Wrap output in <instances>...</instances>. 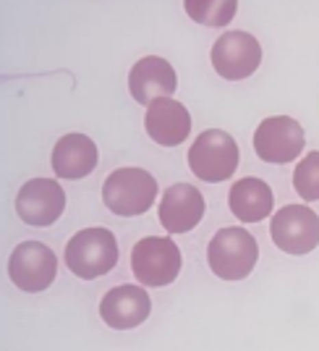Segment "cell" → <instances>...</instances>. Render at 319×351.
<instances>
[{
  "instance_id": "obj_1",
  "label": "cell",
  "mask_w": 319,
  "mask_h": 351,
  "mask_svg": "<svg viewBox=\"0 0 319 351\" xmlns=\"http://www.w3.org/2000/svg\"><path fill=\"white\" fill-rule=\"evenodd\" d=\"M155 199H157V181L142 168H118L102 184V202L113 215L120 218L144 215L155 205Z\"/></svg>"
},
{
  "instance_id": "obj_2",
  "label": "cell",
  "mask_w": 319,
  "mask_h": 351,
  "mask_svg": "<svg viewBox=\"0 0 319 351\" xmlns=\"http://www.w3.org/2000/svg\"><path fill=\"white\" fill-rule=\"evenodd\" d=\"M259 260L257 239L246 228H220L207 247L209 270L222 280H244Z\"/></svg>"
},
{
  "instance_id": "obj_3",
  "label": "cell",
  "mask_w": 319,
  "mask_h": 351,
  "mask_svg": "<svg viewBox=\"0 0 319 351\" xmlns=\"http://www.w3.org/2000/svg\"><path fill=\"white\" fill-rule=\"evenodd\" d=\"M118 263V241L107 228H84L66 244V265L76 278L94 280L107 276Z\"/></svg>"
},
{
  "instance_id": "obj_4",
  "label": "cell",
  "mask_w": 319,
  "mask_h": 351,
  "mask_svg": "<svg viewBox=\"0 0 319 351\" xmlns=\"http://www.w3.org/2000/svg\"><path fill=\"white\" fill-rule=\"evenodd\" d=\"M131 270L146 289L168 286L181 273V249L168 236H146L131 252Z\"/></svg>"
},
{
  "instance_id": "obj_5",
  "label": "cell",
  "mask_w": 319,
  "mask_h": 351,
  "mask_svg": "<svg viewBox=\"0 0 319 351\" xmlns=\"http://www.w3.org/2000/svg\"><path fill=\"white\" fill-rule=\"evenodd\" d=\"M189 165L194 176L202 181H228L238 168V145L222 129L202 132L189 149Z\"/></svg>"
},
{
  "instance_id": "obj_6",
  "label": "cell",
  "mask_w": 319,
  "mask_h": 351,
  "mask_svg": "<svg viewBox=\"0 0 319 351\" xmlns=\"http://www.w3.org/2000/svg\"><path fill=\"white\" fill-rule=\"evenodd\" d=\"M8 276L16 289H21V291H44L58 276V257L42 241H24L11 252Z\"/></svg>"
},
{
  "instance_id": "obj_7",
  "label": "cell",
  "mask_w": 319,
  "mask_h": 351,
  "mask_svg": "<svg viewBox=\"0 0 319 351\" xmlns=\"http://www.w3.org/2000/svg\"><path fill=\"white\" fill-rule=\"evenodd\" d=\"M270 236L285 254H309L319 244V215L306 205L280 207L270 223Z\"/></svg>"
},
{
  "instance_id": "obj_8",
  "label": "cell",
  "mask_w": 319,
  "mask_h": 351,
  "mask_svg": "<svg viewBox=\"0 0 319 351\" xmlns=\"http://www.w3.org/2000/svg\"><path fill=\"white\" fill-rule=\"evenodd\" d=\"M304 129L290 116L264 118L254 132V152L264 162H293L304 149Z\"/></svg>"
},
{
  "instance_id": "obj_9",
  "label": "cell",
  "mask_w": 319,
  "mask_h": 351,
  "mask_svg": "<svg viewBox=\"0 0 319 351\" xmlns=\"http://www.w3.org/2000/svg\"><path fill=\"white\" fill-rule=\"evenodd\" d=\"M66 194L53 178H31L16 197V213L31 228H47L63 215Z\"/></svg>"
},
{
  "instance_id": "obj_10",
  "label": "cell",
  "mask_w": 319,
  "mask_h": 351,
  "mask_svg": "<svg viewBox=\"0 0 319 351\" xmlns=\"http://www.w3.org/2000/svg\"><path fill=\"white\" fill-rule=\"evenodd\" d=\"M212 66L222 79H246L259 69L261 63V47L257 37L248 32H225L220 34L215 47H212Z\"/></svg>"
},
{
  "instance_id": "obj_11",
  "label": "cell",
  "mask_w": 319,
  "mask_h": 351,
  "mask_svg": "<svg viewBox=\"0 0 319 351\" xmlns=\"http://www.w3.org/2000/svg\"><path fill=\"white\" fill-rule=\"evenodd\" d=\"M152 312V299L146 289L142 286H116L102 296L100 302V317L105 325L116 330H131L149 317Z\"/></svg>"
},
{
  "instance_id": "obj_12",
  "label": "cell",
  "mask_w": 319,
  "mask_h": 351,
  "mask_svg": "<svg viewBox=\"0 0 319 351\" xmlns=\"http://www.w3.org/2000/svg\"><path fill=\"white\" fill-rule=\"evenodd\" d=\"M204 215L202 191L191 184H173L162 194L160 202V223L168 234H189L199 226Z\"/></svg>"
},
{
  "instance_id": "obj_13",
  "label": "cell",
  "mask_w": 319,
  "mask_h": 351,
  "mask_svg": "<svg viewBox=\"0 0 319 351\" xmlns=\"http://www.w3.org/2000/svg\"><path fill=\"white\" fill-rule=\"evenodd\" d=\"M178 87L175 69L165 58L146 56L136 60L129 73V89L133 100L142 105H152L160 97H170Z\"/></svg>"
},
{
  "instance_id": "obj_14",
  "label": "cell",
  "mask_w": 319,
  "mask_h": 351,
  "mask_svg": "<svg viewBox=\"0 0 319 351\" xmlns=\"http://www.w3.org/2000/svg\"><path fill=\"white\" fill-rule=\"evenodd\" d=\"M146 134L162 147H175L189 139L191 132V116L189 110L178 100L170 97H160L146 108L144 118Z\"/></svg>"
},
{
  "instance_id": "obj_15",
  "label": "cell",
  "mask_w": 319,
  "mask_h": 351,
  "mask_svg": "<svg viewBox=\"0 0 319 351\" xmlns=\"http://www.w3.org/2000/svg\"><path fill=\"white\" fill-rule=\"evenodd\" d=\"M100 152L97 145L84 134H66L53 147V171L58 178H84L97 168Z\"/></svg>"
},
{
  "instance_id": "obj_16",
  "label": "cell",
  "mask_w": 319,
  "mask_h": 351,
  "mask_svg": "<svg viewBox=\"0 0 319 351\" xmlns=\"http://www.w3.org/2000/svg\"><path fill=\"white\" fill-rule=\"evenodd\" d=\"M228 205L241 223H259L272 213L275 197H272L270 184H264L261 178H254V176H246L231 186Z\"/></svg>"
},
{
  "instance_id": "obj_17",
  "label": "cell",
  "mask_w": 319,
  "mask_h": 351,
  "mask_svg": "<svg viewBox=\"0 0 319 351\" xmlns=\"http://www.w3.org/2000/svg\"><path fill=\"white\" fill-rule=\"evenodd\" d=\"M186 14L204 27H225L231 24V19L235 16L238 3L235 0H189L183 3Z\"/></svg>"
},
{
  "instance_id": "obj_18",
  "label": "cell",
  "mask_w": 319,
  "mask_h": 351,
  "mask_svg": "<svg viewBox=\"0 0 319 351\" xmlns=\"http://www.w3.org/2000/svg\"><path fill=\"white\" fill-rule=\"evenodd\" d=\"M293 184H296V191L301 194V199L317 202L319 199V152H309L304 160L296 165Z\"/></svg>"
}]
</instances>
